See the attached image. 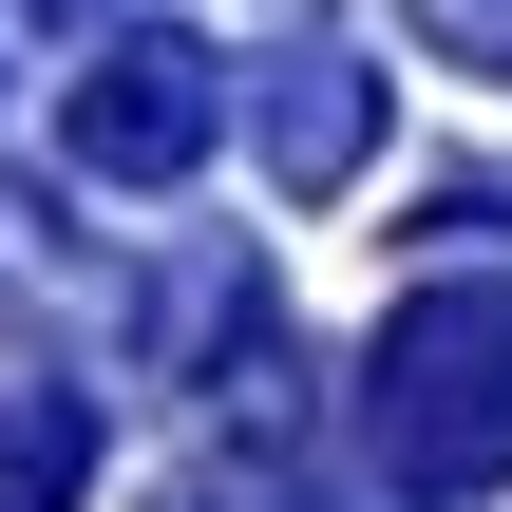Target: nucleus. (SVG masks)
<instances>
[{"instance_id":"obj_1","label":"nucleus","mask_w":512,"mask_h":512,"mask_svg":"<svg viewBox=\"0 0 512 512\" xmlns=\"http://www.w3.org/2000/svg\"><path fill=\"white\" fill-rule=\"evenodd\" d=\"M361 437L399 494H494L512 475V285L456 266L380 323V380H361Z\"/></svg>"},{"instance_id":"obj_2","label":"nucleus","mask_w":512,"mask_h":512,"mask_svg":"<svg viewBox=\"0 0 512 512\" xmlns=\"http://www.w3.org/2000/svg\"><path fill=\"white\" fill-rule=\"evenodd\" d=\"M57 133H76V171H114V190H171V171L228 133V57H209V38H171V19H133V38H95V57H76Z\"/></svg>"},{"instance_id":"obj_3","label":"nucleus","mask_w":512,"mask_h":512,"mask_svg":"<svg viewBox=\"0 0 512 512\" xmlns=\"http://www.w3.org/2000/svg\"><path fill=\"white\" fill-rule=\"evenodd\" d=\"M247 133H266V171H285V190H342V171L380 152V76H361V57H323V38H285V57L247 76Z\"/></svg>"},{"instance_id":"obj_4","label":"nucleus","mask_w":512,"mask_h":512,"mask_svg":"<svg viewBox=\"0 0 512 512\" xmlns=\"http://www.w3.org/2000/svg\"><path fill=\"white\" fill-rule=\"evenodd\" d=\"M95 475V399L76 380H0V512H76Z\"/></svg>"},{"instance_id":"obj_5","label":"nucleus","mask_w":512,"mask_h":512,"mask_svg":"<svg viewBox=\"0 0 512 512\" xmlns=\"http://www.w3.org/2000/svg\"><path fill=\"white\" fill-rule=\"evenodd\" d=\"M399 38H437L456 76H512V0H399Z\"/></svg>"},{"instance_id":"obj_6","label":"nucleus","mask_w":512,"mask_h":512,"mask_svg":"<svg viewBox=\"0 0 512 512\" xmlns=\"http://www.w3.org/2000/svg\"><path fill=\"white\" fill-rule=\"evenodd\" d=\"M38 19H95V0H38Z\"/></svg>"}]
</instances>
